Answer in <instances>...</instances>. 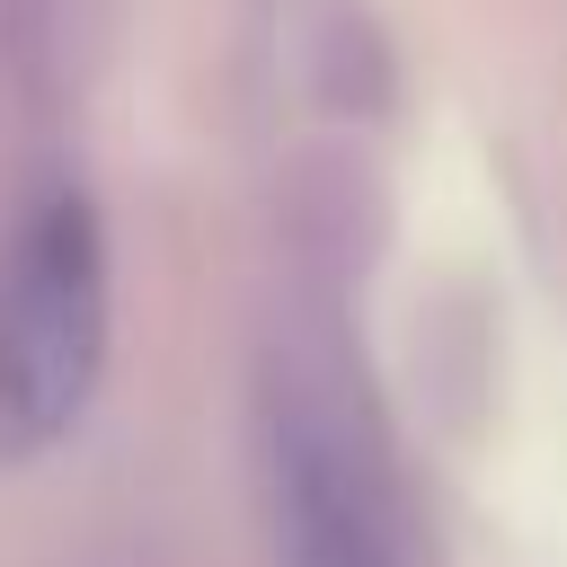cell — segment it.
Segmentation results:
<instances>
[{
    "label": "cell",
    "mask_w": 567,
    "mask_h": 567,
    "mask_svg": "<svg viewBox=\"0 0 567 567\" xmlns=\"http://www.w3.org/2000/svg\"><path fill=\"white\" fill-rule=\"evenodd\" d=\"M275 514H284V567H390L381 505L319 416L275 425Z\"/></svg>",
    "instance_id": "cell-2"
},
{
    "label": "cell",
    "mask_w": 567,
    "mask_h": 567,
    "mask_svg": "<svg viewBox=\"0 0 567 567\" xmlns=\"http://www.w3.org/2000/svg\"><path fill=\"white\" fill-rule=\"evenodd\" d=\"M106 372V230L53 195L0 275V461L62 443Z\"/></svg>",
    "instance_id": "cell-1"
}]
</instances>
